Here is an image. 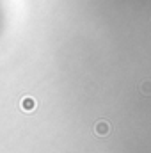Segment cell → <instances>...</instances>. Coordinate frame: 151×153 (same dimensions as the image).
<instances>
[{
  "instance_id": "1",
  "label": "cell",
  "mask_w": 151,
  "mask_h": 153,
  "mask_svg": "<svg viewBox=\"0 0 151 153\" xmlns=\"http://www.w3.org/2000/svg\"><path fill=\"white\" fill-rule=\"evenodd\" d=\"M96 134L98 135H107L109 132H110V126H109V123L107 121H100V123H96Z\"/></svg>"
},
{
  "instance_id": "2",
  "label": "cell",
  "mask_w": 151,
  "mask_h": 153,
  "mask_svg": "<svg viewBox=\"0 0 151 153\" xmlns=\"http://www.w3.org/2000/svg\"><path fill=\"white\" fill-rule=\"evenodd\" d=\"M141 93L142 94H151V82H142L141 84Z\"/></svg>"
}]
</instances>
